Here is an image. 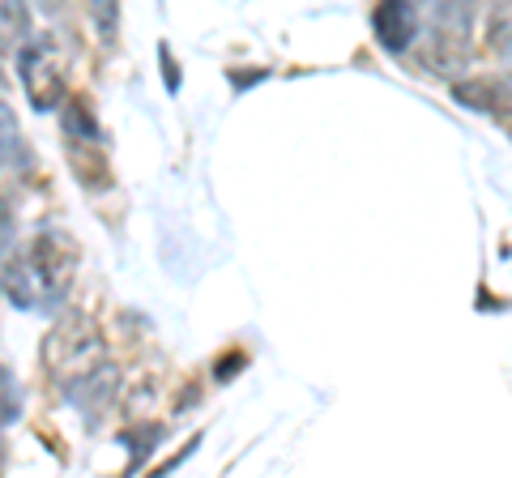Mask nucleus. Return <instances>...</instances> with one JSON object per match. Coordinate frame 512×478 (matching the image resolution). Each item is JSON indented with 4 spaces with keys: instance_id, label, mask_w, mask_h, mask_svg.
I'll return each mask as SVG.
<instances>
[{
    "instance_id": "5",
    "label": "nucleus",
    "mask_w": 512,
    "mask_h": 478,
    "mask_svg": "<svg viewBox=\"0 0 512 478\" xmlns=\"http://www.w3.org/2000/svg\"><path fill=\"white\" fill-rule=\"evenodd\" d=\"M30 39V9L26 0H0V52L18 56V47Z\"/></svg>"
},
{
    "instance_id": "7",
    "label": "nucleus",
    "mask_w": 512,
    "mask_h": 478,
    "mask_svg": "<svg viewBox=\"0 0 512 478\" xmlns=\"http://www.w3.org/2000/svg\"><path fill=\"white\" fill-rule=\"evenodd\" d=\"M90 22L99 30L103 43H116V30H120V0H90Z\"/></svg>"
},
{
    "instance_id": "11",
    "label": "nucleus",
    "mask_w": 512,
    "mask_h": 478,
    "mask_svg": "<svg viewBox=\"0 0 512 478\" xmlns=\"http://www.w3.org/2000/svg\"><path fill=\"white\" fill-rule=\"evenodd\" d=\"M500 124H504V133L512 137V107H504V111H500Z\"/></svg>"
},
{
    "instance_id": "10",
    "label": "nucleus",
    "mask_w": 512,
    "mask_h": 478,
    "mask_svg": "<svg viewBox=\"0 0 512 478\" xmlns=\"http://www.w3.org/2000/svg\"><path fill=\"white\" fill-rule=\"evenodd\" d=\"M18 141V120H13V111L0 103V146H13Z\"/></svg>"
},
{
    "instance_id": "2",
    "label": "nucleus",
    "mask_w": 512,
    "mask_h": 478,
    "mask_svg": "<svg viewBox=\"0 0 512 478\" xmlns=\"http://www.w3.org/2000/svg\"><path fill=\"white\" fill-rule=\"evenodd\" d=\"M43 359L64 385H73V380H82V376H90L94 368H99L103 363V338H99V329H94L90 316H77V312L64 316V321L47 333Z\"/></svg>"
},
{
    "instance_id": "6",
    "label": "nucleus",
    "mask_w": 512,
    "mask_h": 478,
    "mask_svg": "<svg viewBox=\"0 0 512 478\" xmlns=\"http://www.w3.org/2000/svg\"><path fill=\"white\" fill-rule=\"evenodd\" d=\"M504 82H466L457 86V99L470 103V107H487V111H500L504 107Z\"/></svg>"
},
{
    "instance_id": "4",
    "label": "nucleus",
    "mask_w": 512,
    "mask_h": 478,
    "mask_svg": "<svg viewBox=\"0 0 512 478\" xmlns=\"http://www.w3.org/2000/svg\"><path fill=\"white\" fill-rule=\"evenodd\" d=\"M372 26L384 52H406L410 39L419 35V13H414L410 0H380Z\"/></svg>"
},
{
    "instance_id": "9",
    "label": "nucleus",
    "mask_w": 512,
    "mask_h": 478,
    "mask_svg": "<svg viewBox=\"0 0 512 478\" xmlns=\"http://www.w3.org/2000/svg\"><path fill=\"white\" fill-rule=\"evenodd\" d=\"M64 133H69V137H86V141L99 137V129H94V120L86 116V107L77 103V99L64 103Z\"/></svg>"
},
{
    "instance_id": "12",
    "label": "nucleus",
    "mask_w": 512,
    "mask_h": 478,
    "mask_svg": "<svg viewBox=\"0 0 512 478\" xmlns=\"http://www.w3.org/2000/svg\"><path fill=\"white\" fill-rule=\"evenodd\" d=\"M0 163H5V146H0Z\"/></svg>"
},
{
    "instance_id": "8",
    "label": "nucleus",
    "mask_w": 512,
    "mask_h": 478,
    "mask_svg": "<svg viewBox=\"0 0 512 478\" xmlns=\"http://www.w3.org/2000/svg\"><path fill=\"white\" fill-rule=\"evenodd\" d=\"M22 414V393H18V380H13V372L0 363V427L18 423Z\"/></svg>"
},
{
    "instance_id": "1",
    "label": "nucleus",
    "mask_w": 512,
    "mask_h": 478,
    "mask_svg": "<svg viewBox=\"0 0 512 478\" xmlns=\"http://www.w3.org/2000/svg\"><path fill=\"white\" fill-rule=\"evenodd\" d=\"M77 278V244L64 231H39L26 257L9 265V295L18 308H35L39 299H64Z\"/></svg>"
},
{
    "instance_id": "3",
    "label": "nucleus",
    "mask_w": 512,
    "mask_h": 478,
    "mask_svg": "<svg viewBox=\"0 0 512 478\" xmlns=\"http://www.w3.org/2000/svg\"><path fill=\"white\" fill-rule=\"evenodd\" d=\"M18 77H22V90L35 111H52L56 103H64V77L56 69L52 52L43 43H22L18 47Z\"/></svg>"
}]
</instances>
